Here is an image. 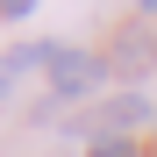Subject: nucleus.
Wrapping results in <instances>:
<instances>
[{
  "mask_svg": "<svg viewBox=\"0 0 157 157\" xmlns=\"http://www.w3.org/2000/svg\"><path fill=\"white\" fill-rule=\"evenodd\" d=\"M100 86H107V64H100L93 50H57V64H50V93H57L64 107H71V100H93Z\"/></svg>",
  "mask_w": 157,
  "mask_h": 157,
  "instance_id": "1",
  "label": "nucleus"
},
{
  "mask_svg": "<svg viewBox=\"0 0 157 157\" xmlns=\"http://www.w3.org/2000/svg\"><path fill=\"white\" fill-rule=\"evenodd\" d=\"M93 157H136V143H128V136H100V143H93Z\"/></svg>",
  "mask_w": 157,
  "mask_h": 157,
  "instance_id": "3",
  "label": "nucleus"
},
{
  "mask_svg": "<svg viewBox=\"0 0 157 157\" xmlns=\"http://www.w3.org/2000/svg\"><path fill=\"white\" fill-rule=\"evenodd\" d=\"M14 86V57H0V93H7Z\"/></svg>",
  "mask_w": 157,
  "mask_h": 157,
  "instance_id": "4",
  "label": "nucleus"
},
{
  "mask_svg": "<svg viewBox=\"0 0 157 157\" xmlns=\"http://www.w3.org/2000/svg\"><path fill=\"white\" fill-rule=\"evenodd\" d=\"M136 114H143V93H121V100H107V107L93 114V128H100V136H114V128H128Z\"/></svg>",
  "mask_w": 157,
  "mask_h": 157,
  "instance_id": "2",
  "label": "nucleus"
}]
</instances>
